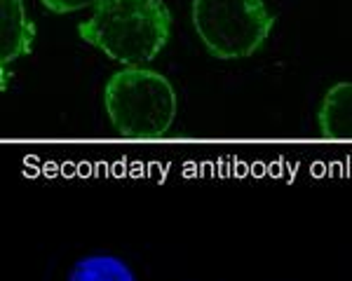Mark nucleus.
Returning <instances> with one entry per match:
<instances>
[{
  "label": "nucleus",
  "mask_w": 352,
  "mask_h": 281,
  "mask_svg": "<svg viewBox=\"0 0 352 281\" xmlns=\"http://www.w3.org/2000/svg\"><path fill=\"white\" fill-rule=\"evenodd\" d=\"M101 0H41V5L50 14H73L80 10L94 8Z\"/></svg>",
  "instance_id": "nucleus-7"
},
{
  "label": "nucleus",
  "mask_w": 352,
  "mask_h": 281,
  "mask_svg": "<svg viewBox=\"0 0 352 281\" xmlns=\"http://www.w3.org/2000/svg\"><path fill=\"white\" fill-rule=\"evenodd\" d=\"M190 21L202 47L221 61L261 52L275 28L265 0H192Z\"/></svg>",
  "instance_id": "nucleus-3"
},
{
  "label": "nucleus",
  "mask_w": 352,
  "mask_h": 281,
  "mask_svg": "<svg viewBox=\"0 0 352 281\" xmlns=\"http://www.w3.org/2000/svg\"><path fill=\"white\" fill-rule=\"evenodd\" d=\"M317 127L324 138H352V80L327 89L317 110Z\"/></svg>",
  "instance_id": "nucleus-5"
},
{
  "label": "nucleus",
  "mask_w": 352,
  "mask_h": 281,
  "mask_svg": "<svg viewBox=\"0 0 352 281\" xmlns=\"http://www.w3.org/2000/svg\"><path fill=\"white\" fill-rule=\"evenodd\" d=\"M38 28L24 0H0V89L12 80V64L33 52Z\"/></svg>",
  "instance_id": "nucleus-4"
},
{
  "label": "nucleus",
  "mask_w": 352,
  "mask_h": 281,
  "mask_svg": "<svg viewBox=\"0 0 352 281\" xmlns=\"http://www.w3.org/2000/svg\"><path fill=\"white\" fill-rule=\"evenodd\" d=\"M104 108L124 138H160L174 127L179 97L172 80L146 66H124L106 80Z\"/></svg>",
  "instance_id": "nucleus-2"
},
{
  "label": "nucleus",
  "mask_w": 352,
  "mask_h": 281,
  "mask_svg": "<svg viewBox=\"0 0 352 281\" xmlns=\"http://www.w3.org/2000/svg\"><path fill=\"white\" fill-rule=\"evenodd\" d=\"M172 26L164 0H101L78 24V38L116 64L146 66L164 52Z\"/></svg>",
  "instance_id": "nucleus-1"
},
{
  "label": "nucleus",
  "mask_w": 352,
  "mask_h": 281,
  "mask_svg": "<svg viewBox=\"0 0 352 281\" xmlns=\"http://www.w3.org/2000/svg\"><path fill=\"white\" fill-rule=\"evenodd\" d=\"M66 281H136V274L124 258L96 251L78 258L68 269Z\"/></svg>",
  "instance_id": "nucleus-6"
}]
</instances>
